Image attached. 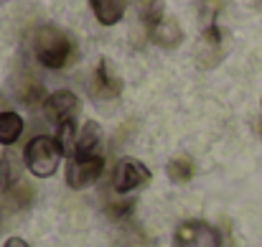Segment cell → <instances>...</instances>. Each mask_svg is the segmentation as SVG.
<instances>
[{
    "instance_id": "obj_1",
    "label": "cell",
    "mask_w": 262,
    "mask_h": 247,
    "mask_svg": "<svg viewBox=\"0 0 262 247\" xmlns=\"http://www.w3.org/2000/svg\"><path fill=\"white\" fill-rule=\"evenodd\" d=\"M33 54L38 59L41 67L46 69H64L74 61L77 56V46L69 38V33H64L56 26H41L33 36Z\"/></svg>"
},
{
    "instance_id": "obj_2",
    "label": "cell",
    "mask_w": 262,
    "mask_h": 247,
    "mask_svg": "<svg viewBox=\"0 0 262 247\" xmlns=\"http://www.w3.org/2000/svg\"><path fill=\"white\" fill-rule=\"evenodd\" d=\"M61 148L56 143V138L51 135H36L33 140H28L26 151H23V161L26 168L36 176V178H49L59 171L61 163Z\"/></svg>"
},
{
    "instance_id": "obj_3",
    "label": "cell",
    "mask_w": 262,
    "mask_h": 247,
    "mask_svg": "<svg viewBox=\"0 0 262 247\" xmlns=\"http://www.w3.org/2000/svg\"><path fill=\"white\" fill-rule=\"evenodd\" d=\"M173 247H222V232L206 219H186L176 227Z\"/></svg>"
},
{
    "instance_id": "obj_4",
    "label": "cell",
    "mask_w": 262,
    "mask_h": 247,
    "mask_svg": "<svg viewBox=\"0 0 262 247\" xmlns=\"http://www.w3.org/2000/svg\"><path fill=\"white\" fill-rule=\"evenodd\" d=\"M104 173L102 153H77L67 161V183L72 189H89Z\"/></svg>"
},
{
    "instance_id": "obj_5",
    "label": "cell",
    "mask_w": 262,
    "mask_h": 247,
    "mask_svg": "<svg viewBox=\"0 0 262 247\" xmlns=\"http://www.w3.org/2000/svg\"><path fill=\"white\" fill-rule=\"evenodd\" d=\"M153 181V173L138 158H120V163L112 171V191L115 194H130L140 186H148Z\"/></svg>"
},
{
    "instance_id": "obj_6",
    "label": "cell",
    "mask_w": 262,
    "mask_h": 247,
    "mask_svg": "<svg viewBox=\"0 0 262 247\" xmlns=\"http://www.w3.org/2000/svg\"><path fill=\"white\" fill-rule=\"evenodd\" d=\"M227 54V33L216 26L209 23L196 44V61L201 69H214Z\"/></svg>"
},
{
    "instance_id": "obj_7",
    "label": "cell",
    "mask_w": 262,
    "mask_h": 247,
    "mask_svg": "<svg viewBox=\"0 0 262 247\" xmlns=\"http://www.w3.org/2000/svg\"><path fill=\"white\" fill-rule=\"evenodd\" d=\"M120 92H122V79L117 77L112 61L102 59V61L97 64L94 74H92V82H89L92 99H97V102H102V99H115V97H120Z\"/></svg>"
},
{
    "instance_id": "obj_8",
    "label": "cell",
    "mask_w": 262,
    "mask_h": 247,
    "mask_svg": "<svg viewBox=\"0 0 262 247\" xmlns=\"http://www.w3.org/2000/svg\"><path fill=\"white\" fill-rule=\"evenodd\" d=\"M43 110H46L49 120L56 122V125L69 122V120H77V115H79V97L74 92H69V89H59V92H54L49 97V102H46Z\"/></svg>"
},
{
    "instance_id": "obj_9",
    "label": "cell",
    "mask_w": 262,
    "mask_h": 247,
    "mask_svg": "<svg viewBox=\"0 0 262 247\" xmlns=\"http://www.w3.org/2000/svg\"><path fill=\"white\" fill-rule=\"evenodd\" d=\"M148 36L161 49H176L183 41V31H181V26H178V20H176L173 15H163L156 26L148 28Z\"/></svg>"
},
{
    "instance_id": "obj_10",
    "label": "cell",
    "mask_w": 262,
    "mask_h": 247,
    "mask_svg": "<svg viewBox=\"0 0 262 247\" xmlns=\"http://www.w3.org/2000/svg\"><path fill=\"white\" fill-rule=\"evenodd\" d=\"M23 176V156L18 151H5L0 156V191L8 194Z\"/></svg>"
},
{
    "instance_id": "obj_11",
    "label": "cell",
    "mask_w": 262,
    "mask_h": 247,
    "mask_svg": "<svg viewBox=\"0 0 262 247\" xmlns=\"http://www.w3.org/2000/svg\"><path fill=\"white\" fill-rule=\"evenodd\" d=\"M89 5H92L94 18L102 26H115V23L122 20L125 8H127V0H89Z\"/></svg>"
},
{
    "instance_id": "obj_12",
    "label": "cell",
    "mask_w": 262,
    "mask_h": 247,
    "mask_svg": "<svg viewBox=\"0 0 262 247\" xmlns=\"http://www.w3.org/2000/svg\"><path fill=\"white\" fill-rule=\"evenodd\" d=\"M23 128H26V122L18 112H10V110L0 112V146H13L20 138Z\"/></svg>"
},
{
    "instance_id": "obj_13",
    "label": "cell",
    "mask_w": 262,
    "mask_h": 247,
    "mask_svg": "<svg viewBox=\"0 0 262 247\" xmlns=\"http://www.w3.org/2000/svg\"><path fill=\"white\" fill-rule=\"evenodd\" d=\"M18 97H20V102L26 105V107H31V110H38V107H46V102H49V92H46V87L41 82H36V79H26V82L20 84V89H18Z\"/></svg>"
},
{
    "instance_id": "obj_14",
    "label": "cell",
    "mask_w": 262,
    "mask_h": 247,
    "mask_svg": "<svg viewBox=\"0 0 262 247\" xmlns=\"http://www.w3.org/2000/svg\"><path fill=\"white\" fill-rule=\"evenodd\" d=\"M196 173V166L191 156H176L166 163V176L173 181V183H188Z\"/></svg>"
},
{
    "instance_id": "obj_15",
    "label": "cell",
    "mask_w": 262,
    "mask_h": 247,
    "mask_svg": "<svg viewBox=\"0 0 262 247\" xmlns=\"http://www.w3.org/2000/svg\"><path fill=\"white\" fill-rule=\"evenodd\" d=\"M99 143H102V128L94 120H87L84 128L79 130V138H77V153H97Z\"/></svg>"
},
{
    "instance_id": "obj_16",
    "label": "cell",
    "mask_w": 262,
    "mask_h": 247,
    "mask_svg": "<svg viewBox=\"0 0 262 247\" xmlns=\"http://www.w3.org/2000/svg\"><path fill=\"white\" fill-rule=\"evenodd\" d=\"M77 138H79V128H77V120H69V122H61L56 125V143L61 148L64 156H74L77 153Z\"/></svg>"
},
{
    "instance_id": "obj_17",
    "label": "cell",
    "mask_w": 262,
    "mask_h": 247,
    "mask_svg": "<svg viewBox=\"0 0 262 247\" xmlns=\"http://www.w3.org/2000/svg\"><path fill=\"white\" fill-rule=\"evenodd\" d=\"M135 209V199H125V196H112L104 201V214L112 222H125Z\"/></svg>"
},
{
    "instance_id": "obj_18",
    "label": "cell",
    "mask_w": 262,
    "mask_h": 247,
    "mask_svg": "<svg viewBox=\"0 0 262 247\" xmlns=\"http://www.w3.org/2000/svg\"><path fill=\"white\" fill-rule=\"evenodd\" d=\"M138 8H140V20L145 23V28L156 26L166 13H163V0H138Z\"/></svg>"
},
{
    "instance_id": "obj_19",
    "label": "cell",
    "mask_w": 262,
    "mask_h": 247,
    "mask_svg": "<svg viewBox=\"0 0 262 247\" xmlns=\"http://www.w3.org/2000/svg\"><path fill=\"white\" fill-rule=\"evenodd\" d=\"M5 196H8V199H10L15 207H28V204L33 201L36 191H33V186H31L28 181H23V178H20V181H18V183H15V186H13L8 194H5Z\"/></svg>"
},
{
    "instance_id": "obj_20",
    "label": "cell",
    "mask_w": 262,
    "mask_h": 247,
    "mask_svg": "<svg viewBox=\"0 0 262 247\" xmlns=\"http://www.w3.org/2000/svg\"><path fill=\"white\" fill-rule=\"evenodd\" d=\"M3 247H31V245H28L26 240H20V237H8Z\"/></svg>"
},
{
    "instance_id": "obj_21",
    "label": "cell",
    "mask_w": 262,
    "mask_h": 247,
    "mask_svg": "<svg viewBox=\"0 0 262 247\" xmlns=\"http://www.w3.org/2000/svg\"><path fill=\"white\" fill-rule=\"evenodd\" d=\"M3 3H8V0H0V5H3Z\"/></svg>"
}]
</instances>
